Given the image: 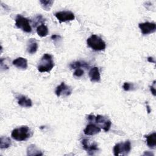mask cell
<instances>
[{"label": "cell", "instance_id": "obj_1", "mask_svg": "<svg viewBox=\"0 0 156 156\" xmlns=\"http://www.w3.org/2000/svg\"><path fill=\"white\" fill-rule=\"evenodd\" d=\"M32 135V132L29 127L26 126H23L18 128L13 129L12 132V137L19 141H25Z\"/></svg>", "mask_w": 156, "mask_h": 156}, {"label": "cell", "instance_id": "obj_2", "mask_svg": "<svg viewBox=\"0 0 156 156\" xmlns=\"http://www.w3.org/2000/svg\"><path fill=\"white\" fill-rule=\"evenodd\" d=\"M87 43L90 48L96 51L104 50L106 47L105 41L97 35H91L87 38Z\"/></svg>", "mask_w": 156, "mask_h": 156}, {"label": "cell", "instance_id": "obj_3", "mask_svg": "<svg viewBox=\"0 0 156 156\" xmlns=\"http://www.w3.org/2000/svg\"><path fill=\"white\" fill-rule=\"evenodd\" d=\"M54 66V62L52 55L49 54H44L42 56L37 68L40 72L44 73L50 71Z\"/></svg>", "mask_w": 156, "mask_h": 156}, {"label": "cell", "instance_id": "obj_4", "mask_svg": "<svg viewBox=\"0 0 156 156\" xmlns=\"http://www.w3.org/2000/svg\"><path fill=\"white\" fill-rule=\"evenodd\" d=\"M131 150L130 142L127 140L124 143H119L113 147V153L115 156L119 155H127Z\"/></svg>", "mask_w": 156, "mask_h": 156}, {"label": "cell", "instance_id": "obj_5", "mask_svg": "<svg viewBox=\"0 0 156 156\" xmlns=\"http://www.w3.org/2000/svg\"><path fill=\"white\" fill-rule=\"evenodd\" d=\"M15 26L25 32L30 33L32 32V27L30 25L29 20L21 15H18L16 16Z\"/></svg>", "mask_w": 156, "mask_h": 156}, {"label": "cell", "instance_id": "obj_6", "mask_svg": "<svg viewBox=\"0 0 156 156\" xmlns=\"http://www.w3.org/2000/svg\"><path fill=\"white\" fill-rule=\"evenodd\" d=\"M94 121L96 123L99 125L98 126L102 128L105 132L109 130L112 125V122L110 119L107 117L100 115H97L96 117L94 116Z\"/></svg>", "mask_w": 156, "mask_h": 156}, {"label": "cell", "instance_id": "obj_7", "mask_svg": "<svg viewBox=\"0 0 156 156\" xmlns=\"http://www.w3.org/2000/svg\"><path fill=\"white\" fill-rule=\"evenodd\" d=\"M55 16L60 22H66L74 20L75 16L74 13L70 11H61L55 13Z\"/></svg>", "mask_w": 156, "mask_h": 156}, {"label": "cell", "instance_id": "obj_8", "mask_svg": "<svg viewBox=\"0 0 156 156\" xmlns=\"http://www.w3.org/2000/svg\"><path fill=\"white\" fill-rule=\"evenodd\" d=\"M138 27L140 29L141 32L144 35H147L153 33L156 30V24L154 23L145 22L140 23Z\"/></svg>", "mask_w": 156, "mask_h": 156}, {"label": "cell", "instance_id": "obj_9", "mask_svg": "<svg viewBox=\"0 0 156 156\" xmlns=\"http://www.w3.org/2000/svg\"><path fill=\"white\" fill-rule=\"evenodd\" d=\"M55 93L58 97L60 96H68L71 94L72 89L70 87L66 85L65 82H62L57 87Z\"/></svg>", "mask_w": 156, "mask_h": 156}, {"label": "cell", "instance_id": "obj_10", "mask_svg": "<svg viewBox=\"0 0 156 156\" xmlns=\"http://www.w3.org/2000/svg\"><path fill=\"white\" fill-rule=\"evenodd\" d=\"M83 149L87 151L89 155L94 154V152L98 151V145L96 143H90L89 140L84 138L81 141Z\"/></svg>", "mask_w": 156, "mask_h": 156}, {"label": "cell", "instance_id": "obj_11", "mask_svg": "<svg viewBox=\"0 0 156 156\" xmlns=\"http://www.w3.org/2000/svg\"><path fill=\"white\" fill-rule=\"evenodd\" d=\"M101 130V129L98 126L90 123L86 126L83 130V133L87 135H94L99 133Z\"/></svg>", "mask_w": 156, "mask_h": 156}, {"label": "cell", "instance_id": "obj_12", "mask_svg": "<svg viewBox=\"0 0 156 156\" xmlns=\"http://www.w3.org/2000/svg\"><path fill=\"white\" fill-rule=\"evenodd\" d=\"M18 104L23 107H30L32 105V102L30 99L27 98L24 95H19L16 96Z\"/></svg>", "mask_w": 156, "mask_h": 156}, {"label": "cell", "instance_id": "obj_13", "mask_svg": "<svg viewBox=\"0 0 156 156\" xmlns=\"http://www.w3.org/2000/svg\"><path fill=\"white\" fill-rule=\"evenodd\" d=\"M89 77L91 82H98L101 80V76L98 67L94 66L90 69L89 71Z\"/></svg>", "mask_w": 156, "mask_h": 156}, {"label": "cell", "instance_id": "obj_14", "mask_svg": "<svg viewBox=\"0 0 156 156\" xmlns=\"http://www.w3.org/2000/svg\"><path fill=\"white\" fill-rule=\"evenodd\" d=\"M12 64L20 69H25L27 68V61L23 57H18L12 62Z\"/></svg>", "mask_w": 156, "mask_h": 156}, {"label": "cell", "instance_id": "obj_15", "mask_svg": "<svg viewBox=\"0 0 156 156\" xmlns=\"http://www.w3.org/2000/svg\"><path fill=\"white\" fill-rule=\"evenodd\" d=\"M38 43L34 38H30L28 40L27 44V51L29 54H34L38 49Z\"/></svg>", "mask_w": 156, "mask_h": 156}, {"label": "cell", "instance_id": "obj_16", "mask_svg": "<svg viewBox=\"0 0 156 156\" xmlns=\"http://www.w3.org/2000/svg\"><path fill=\"white\" fill-rule=\"evenodd\" d=\"M27 155L30 156H40L43 155V154L35 145L30 144L27 148Z\"/></svg>", "mask_w": 156, "mask_h": 156}, {"label": "cell", "instance_id": "obj_17", "mask_svg": "<svg viewBox=\"0 0 156 156\" xmlns=\"http://www.w3.org/2000/svg\"><path fill=\"white\" fill-rule=\"evenodd\" d=\"M146 138V143L149 147L154 149L156 146V133L154 132L148 135L145 136Z\"/></svg>", "mask_w": 156, "mask_h": 156}, {"label": "cell", "instance_id": "obj_18", "mask_svg": "<svg viewBox=\"0 0 156 156\" xmlns=\"http://www.w3.org/2000/svg\"><path fill=\"white\" fill-rule=\"evenodd\" d=\"M37 34L41 37H46L48 34V28L46 26L42 24L37 27Z\"/></svg>", "mask_w": 156, "mask_h": 156}, {"label": "cell", "instance_id": "obj_19", "mask_svg": "<svg viewBox=\"0 0 156 156\" xmlns=\"http://www.w3.org/2000/svg\"><path fill=\"white\" fill-rule=\"evenodd\" d=\"M12 144V141L9 137L1 136L0 138V148L7 149Z\"/></svg>", "mask_w": 156, "mask_h": 156}, {"label": "cell", "instance_id": "obj_20", "mask_svg": "<svg viewBox=\"0 0 156 156\" xmlns=\"http://www.w3.org/2000/svg\"><path fill=\"white\" fill-rule=\"evenodd\" d=\"M69 66L72 69H77V68H80L81 67L83 68H88L89 65L84 62H80V61H77L75 62H73L69 65Z\"/></svg>", "mask_w": 156, "mask_h": 156}, {"label": "cell", "instance_id": "obj_21", "mask_svg": "<svg viewBox=\"0 0 156 156\" xmlns=\"http://www.w3.org/2000/svg\"><path fill=\"white\" fill-rule=\"evenodd\" d=\"M40 4L43 9H44L46 11H48L51 9L53 3L54 1L52 0H40Z\"/></svg>", "mask_w": 156, "mask_h": 156}, {"label": "cell", "instance_id": "obj_22", "mask_svg": "<svg viewBox=\"0 0 156 156\" xmlns=\"http://www.w3.org/2000/svg\"><path fill=\"white\" fill-rule=\"evenodd\" d=\"M122 88L125 91H130V90H132L134 89V84L132 83H129V82H124L123 85H122Z\"/></svg>", "mask_w": 156, "mask_h": 156}, {"label": "cell", "instance_id": "obj_23", "mask_svg": "<svg viewBox=\"0 0 156 156\" xmlns=\"http://www.w3.org/2000/svg\"><path fill=\"white\" fill-rule=\"evenodd\" d=\"M84 74V71L81 69V68H77V69H76L74 73V76L77 77H80L81 76H82Z\"/></svg>", "mask_w": 156, "mask_h": 156}, {"label": "cell", "instance_id": "obj_24", "mask_svg": "<svg viewBox=\"0 0 156 156\" xmlns=\"http://www.w3.org/2000/svg\"><path fill=\"white\" fill-rule=\"evenodd\" d=\"M155 83V81H154V86H151V87H150L151 91V93H152V94H153L154 96H155V87H154Z\"/></svg>", "mask_w": 156, "mask_h": 156}, {"label": "cell", "instance_id": "obj_25", "mask_svg": "<svg viewBox=\"0 0 156 156\" xmlns=\"http://www.w3.org/2000/svg\"><path fill=\"white\" fill-rule=\"evenodd\" d=\"M147 61L149 62H151V63H155V61H154V58H153V57H149L148 58H147Z\"/></svg>", "mask_w": 156, "mask_h": 156}, {"label": "cell", "instance_id": "obj_26", "mask_svg": "<svg viewBox=\"0 0 156 156\" xmlns=\"http://www.w3.org/2000/svg\"><path fill=\"white\" fill-rule=\"evenodd\" d=\"M146 108H147V112H148V113H149L150 112H151V108H150V107H149V105H147L146 106Z\"/></svg>", "mask_w": 156, "mask_h": 156}]
</instances>
